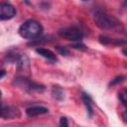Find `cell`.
I'll return each mask as SVG.
<instances>
[{"mask_svg": "<svg viewBox=\"0 0 127 127\" xmlns=\"http://www.w3.org/2000/svg\"><path fill=\"white\" fill-rule=\"evenodd\" d=\"M53 40V37L52 36H45V37H43V38H41V39H37V40H33V41H31L30 43H29V45L31 46H38V45H40V44H43V43H47V42H50V41H52Z\"/></svg>", "mask_w": 127, "mask_h": 127, "instance_id": "12", "label": "cell"}, {"mask_svg": "<svg viewBox=\"0 0 127 127\" xmlns=\"http://www.w3.org/2000/svg\"><path fill=\"white\" fill-rule=\"evenodd\" d=\"M93 20L97 27L102 30H122V23L113 15L104 11H97L94 14Z\"/></svg>", "mask_w": 127, "mask_h": 127, "instance_id": "1", "label": "cell"}, {"mask_svg": "<svg viewBox=\"0 0 127 127\" xmlns=\"http://www.w3.org/2000/svg\"><path fill=\"white\" fill-rule=\"evenodd\" d=\"M59 35L71 42H79L83 38V32L75 26H70V27H65L63 29L59 30Z\"/></svg>", "mask_w": 127, "mask_h": 127, "instance_id": "4", "label": "cell"}, {"mask_svg": "<svg viewBox=\"0 0 127 127\" xmlns=\"http://www.w3.org/2000/svg\"><path fill=\"white\" fill-rule=\"evenodd\" d=\"M57 51L63 56H67L69 54V51L67 50V48H64V47H57Z\"/></svg>", "mask_w": 127, "mask_h": 127, "instance_id": "15", "label": "cell"}, {"mask_svg": "<svg viewBox=\"0 0 127 127\" xmlns=\"http://www.w3.org/2000/svg\"><path fill=\"white\" fill-rule=\"evenodd\" d=\"M124 79H125V76H123V75H118V76L114 77V78H113V79L110 81L109 85H110V86H113V85H117V84L121 83L122 81H124Z\"/></svg>", "mask_w": 127, "mask_h": 127, "instance_id": "14", "label": "cell"}, {"mask_svg": "<svg viewBox=\"0 0 127 127\" xmlns=\"http://www.w3.org/2000/svg\"><path fill=\"white\" fill-rule=\"evenodd\" d=\"M20 116V110L11 105H2L1 108V117L3 119H12V118H17Z\"/></svg>", "mask_w": 127, "mask_h": 127, "instance_id": "6", "label": "cell"}, {"mask_svg": "<svg viewBox=\"0 0 127 127\" xmlns=\"http://www.w3.org/2000/svg\"><path fill=\"white\" fill-rule=\"evenodd\" d=\"M52 95L53 97L56 99V100H63L64 98V89L60 86H54L52 88Z\"/></svg>", "mask_w": 127, "mask_h": 127, "instance_id": "11", "label": "cell"}, {"mask_svg": "<svg viewBox=\"0 0 127 127\" xmlns=\"http://www.w3.org/2000/svg\"><path fill=\"white\" fill-rule=\"evenodd\" d=\"M43 33V26L36 20L25 21L19 28V34L24 39H36Z\"/></svg>", "mask_w": 127, "mask_h": 127, "instance_id": "2", "label": "cell"}, {"mask_svg": "<svg viewBox=\"0 0 127 127\" xmlns=\"http://www.w3.org/2000/svg\"><path fill=\"white\" fill-rule=\"evenodd\" d=\"M4 74H5V70H4V69H2V70H1V76H0V78H3Z\"/></svg>", "mask_w": 127, "mask_h": 127, "instance_id": "20", "label": "cell"}, {"mask_svg": "<svg viewBox=\"0 0 127 127\" xmlns=\"http://www.w3.org/2000/svg\"><path fill=\"white\" fill-rule=\"evenodd\" d=\"M81 98H82V101H83V103H84V105L86 107V110H87V113H88L89 117H91L93 115V105H92V99H91V97L89 96V94L83 92Z\"/></svg>", "mask_w": 127, "mask_h": 127, "instance_id": "10", "label": "cell"}, {"mask_svg": "<svg viewBox=\"0 0 127 127\" xmlns=\"http://www.w3.org/2000/svg\"><path fill=\"white\" fill-rule=\"evenodd\" d=\"M99 42L103 45H123V44H126L127 41H123L121 39H110L108 37H105V36H100L99 37Z\"/></svg>", "mask_w": 127, "mask_h": 127, "instance_id": "9", "label": "cell"}, {"mask_svg": "<svg viewBox=\"0 0 127 127\" xmlns=\"http://www.w3.org/2000/svg\"><path fill=\"white\" fill-rule=\"evenodd\" d=\"M16 15V10L14 6H12L9 3L2 2L0 4V19L3 20H9L13 18Z\"/></svg>", "mask_w": 127, "mask_h": 127, "instance_id": "5", "label": "cell"}, {"mask_svg": "<svg viewBox=\"0 0 127 127\" xmlns=\"http://www.w3.org/2000/svg\"><path fill=\"white\" fill-rule=\"evenodd\" d=\"M49 112V109L47 107L44 106H31L29 108L26 109V114L29 117H35L38 115H43V114H47Z\"/></svg>", "mask_w": 127, "mask_h": 127, "instance_id": "7", "label": "cell"}, {"mask_svg": "<svg viewBox=\"0 0 127 127\" xmlns=\"http://www.w3.org/2000/svg\"><path fill=\"white\" fill-rule=\"evenodd\" d=\"M122 117H123L124 121L127 123V110H125V111L123 112V114H122Z\"/></svg>", "mask_w": 127, "mask_h": 127, "instance_id": "18", "label": "cell"}, {"mask_svg": "<svg viewBox=\"0 0 127 127\" xmlns=\"http://www.w3.org/2000/svg\"><path fill=\"white\" fill-rule=\"evenodd\" d=\"M123 6H127V1H126V2H124V3H123Z\"/></svg>", "mask_w": 127, "mask_h": 127, "instance_id": "21", "label": "cell"}, {"mask_svg": "<svg viewBox=\"0 0 127 127\" xmlns=\"http://www.w3.org/2000/svg\"><path fill=\"white\" fill-rule=\"evenodd\" d=\"M60 127H68V121H67V118L63 116L61 117L60 119Z\"/></svg>", "mask_w": 127, "mask_h": 127, "instance_id": "16", "label": "cell"}, {"mask_svg": "<svg viewBox=\"0 0 127 127\" xmlns=\"http://www.w3.org/2000/svg\"><path fill=\"white\" fill-rule=\"evenodd\" d=\"M118 97H119L120 101L123 103V105L127 107V89H122L118 93Z\"/></svg>", "mask_w": 127, "mask_h": 127, "instance_id": "13", "label": "cell"}, {"mask_svg": "<svg viewBox=\"0 0 127 127\" xmlns=\"http://www.w3.org/2000/svg\"><path fill=\"white\" fill-rule=\"evenodd\" d=\"M36 53H37L38 55L42 56L43 58H45L46 60L52 62V63H55V62L58 61L57 56H56L52 51H50V50H48V49H45V48H37V49H36Z\"/></svg>", "mask_w": 127, "mask_h": 127, "instance_id": "8", "label": "cell"}, {"mask_svg": "<svg viewBox=\"0 0 127 127\" xmlns=\"http://www.w3.org/2000/svg\"><path fill=\"white\" fill-rule=\"evenodd\" d=\"M72 48L77 49V50H86V46H84V45H83V44H81V43L73 44V45H72Z\"/></svg>", "mask_w": 127, "mask_h": 127, "instance_id": "17", "label": "cell"}, {"mask_svg": "<svg viewBox=\"0 0 127 127\" xmlns=\"http://www.w3.org/2000/svg\"><path fill=\"white\" fill-rule=\"evenodd\" d=\"M122 53H123V54H124V55L127 57V48H124V49L122 50Z\"/></svg>", "mask_w": 127, "mask_h": 127, "instance_id": "19", "label": "cell"}, {"mask_svg": "<svg viewBox=\"0 0 127 127\" xmlns=\"http://www.w3.org/2000/svg\"><path fill=\"white\" fill-rule=\"evenodd\" d=\"M15 85L27 90V91H30V92H33V91H37V92H43L45 90V86L42 85V84H39L31 79H28L24 76H17L14 78V82H13Z\"/></svg>", "mask_w": 127, "mask_h": 127, "instance_id": "3", "label": "cell"}]
</instances>
